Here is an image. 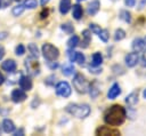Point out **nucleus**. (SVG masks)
I'll return each mask as SVG.
<instances>
[{"label": "nucleus", "mask_w": 146, "mask_h": 136, "mask_svg": "<svg viewBox=\"0 0 146 136\" xmlns=\"http://www.w3.org/2000/svg\"><path fill=\"white\" fill-rule=\"evenodd\" d=\"M67 56H68L70 62H72V63H73V62H76L78 64L83 65L84 62H86V56H84L82 53L75 51V50H73V49H68V50H67Z\"/></svg>", "instance_id": "0eeeda50"}, {"label": "nucleus", "mask_w": 146, "mask_h": 136, "mask_svg": "<svg viewBox=\"0 0 146 136\" xmlns=\"http://www.w3.org/2000/svg\"><path fill=\"white\" fill-rule=\"evenodd\" d=\"M48 2H49V0H40V3H41V6H46Z\"/></svg>", "instance_id": "c03bdc74"}, {"label": "nucleus", "mask_w": 146, "mask_h": 136, "mask_svg": "<svg viewBox=\"0 0 146 136\" xmlns=\"http://www.w3.org/2000/svg\"><path fill=\"white\" fill-rule=\"evenodd\" d=\"M41 53H42V56L44 57V59L47 62L48 61H56L59 57V50H58V48L55 47L54 45L49 43V42L42 45Z\"/></svg>", "instance_id": "7ed1b4c3"}, {"label": "nucleus", "mask_w": 146, "mask_h": 136, "mask_svg": "<svg viewBox=\"0 0 146 136\" xmlns=\"http://www.w3.org/2000/svg\"><path fill=\"white\" fill-rule=\"evenodd\" d=\"M124 62L127 64L128 67H135L138 62H139V54L138 51H132V53H129L124 56Z\"/></svg>", "instance_id": "6e6552de"}, {"label": "nucleus", "mask_w": 146, "mask_h": 136, "mask_svg": "<svg viewBox=\"0 0 146 136\" xmlns=\"http://www.w3.org/2000/svg\"><path fill=\"white\" fill-rule=\"evenodd\" d=\"M14 135L15 136H23L24 135V128H19V129H17L16 131H14Z\"/></svg>", "instance_id": "4c0bfd02"}, {"label": "nucleus", "mask_w": 146, "mask_h": 136, "mask_svg": "<svg viewBox=\"0 0 146 136\" xmlns=\"http://www.w3.org/2000/svg\"><path fill=\"white\" fill-rule=\"evenodd\" d=\"M1 128H2V130L5 131V133H7V134H10V133H14L15 131V123L13 122V120H10V119H5L3 121H2V125H1Z\"/></svg>", "instance_id": "f3484780"}, {"label": "nucleus", "mask_w": 146, "mask_h": 136, "mask_svg": "<svg viewBox=\"0 0 146 136\" xmlns=\"http://www.w3.org/2000/svg\"><path fill=\"white\" fill-rule=\"evenodd\" d=\"M96 135H120V131L117 129L112 128V126H100L96 129Z\"/></svg>", "instance_id": "9b49d317"}, {"label": "nucleus", "mask_w": 146, "mask_h": 136, "mask_svg": "<svg viewBox=\"0 0 146 136\" xmlns=\"http://www.w3.org/2000/svg\"><path fill=\"white\" fill-rule=\"evenodd\" d=\"M23 5H24V7L27 8V9H34V8L38 7L39 2H38L36 0H24V1H23Z\"/></svg>", "instance_id": "c85d7f7f"}, {"label": "nucleus", "mask_w": 146, "mask_h": 136, "mask_svg": "<svg viewBox=\"0 0 146 136\" xmlns=\"http://www.w3.org/2000/svg\"><path fill=\"white\" fill-rule=\"evenodd\" d=\"M100 9V1L99 0H92L88 7H87V14L89 16H95Z\"/></svg>", "instance_id": "f8f14e48"}, {"label": "nucleus", "mask_w": 146, "mask_h": 136, "mask_svg": "<svg viewBox=\"0 0 146 136\" xmlns=\"http://www.w3.org/2000/svg\"><path fill=\"white\" fill-rule=\"evenodd\" d=\"M40 16H41V18H44V17H47L48 16V9H43L41 13H40Z\"/></svg>", "instance_id": "a19ab883"}, {"label": "nucleus", "mask_w": 146, "mask_h": 136, "mask_svg": "<svg viewBox=\"0 0 146 136\" xmlns=\"http://www.w3.org/2000/svg\"><path fill=\"white\" fill-rule=\"evenodd\" d=\"M103 63V55L99 53V51H96L92 54V57H91V64L92 66H100Z\"/></svg>", "instance_id": "4be33fe9"}, {"label": "nucleus", "mask_w": 146, "mask_h": 136, "mask_svg": "<svg viewBox=\"0 0 146 136\" xmlns=\"http://www.w3.org/2000/svg\"><path fill=\"white\" fill-rule=\"evenodd\" d=\"M98 38H99L103 42H107L108 39H110V33H108V31H107L106 29H102L100 32L98 33Z\"/></svg>", "instance_id": "c756f323"}, {"label": "nucleus", "mask_w": 146, "mask_h": 136, "mask_svg": "<svg viewBox=\"0 0 146 136\" xmlns=\"http://www.w3.org/2000/svg\"><path fill=\"white\" fill-rule=\"evenodd\" d=\"M10 98H11V101L14 103H22V102H24L27 98V95H26L25 90H23L22 88H19V89H14L11 91Z\"/></svg>", "instance_id": "1a4fd4ad"}, {"label": "nucleus", "mask_w": 146, "mask_h": 136, "mask_svg": "<svg viewBox=\"0 0 146 136\" xmlns=\"http://www.w3.org/2000/svg\"><path fill=\"white\" fill-rule=\"evenodd\" d=\"M16 66H17V65H16V62H15L14 59H6V61L2 62V64H1V69H2L3 71L8 72V73L15 72Z\"/></svg>", "instance_id": "4468645a"}, {"label": "nucleus", "mask_w": 146, "mask_h": 136, "mask_svg": "<svg viewBox=\"0 0 146 136\" xmlns=\"http://www.w3.org/2000/svg\"><path fill=\"white\" fill-rule=\"evenodd\" d=\"M0 134H1V128H0Z\"/></svg>", "instance_id": "09e8293b"}, {"label": "nucleus", "mask_w": 146, "mask_h": 136, "mask_svg": "<svg viewBox=\"0 0 146 136\" xmlns=\"http://www.w3.org/2000/svg\"><path fill=\"white\" fill-rule=\"evenodd\" d=\"M54 80H56V77L52 74V75H49L47 79H46V81H44V83L46 85H48V86H54L55 85V81Z\"/></svg>", "instance_id": "f704fd0d"}, {"label": "nucleus", "mask_w": 146, "mask_h": 136, "mask_svg": "<svg viewBox=\"0 0 146 136\" xmlns=\"http://www.w3.org/2000/svg\"><path fill=\"white\" fill-rule=\"evenodd\" d=\"M5 54H6V50H5V48H3V46L2 45H0V61L3 58V56H5Z\"/></svg>", "instance_id": "58836bf2"}, {"label": "nucleus", "mask_w": 146, "mask_h": 136, "mask_svg": "<svg viewBox=\"0 0 146 136\" xmlns=\"http://www.w3.org/2000/svg\"><path fill=\"white\" fill-rule=\"evenodd\" d=\"M55 91H56V95L57 96L63 97V98H67V97L71 96L72 89H71V86H70L68 82H66V81H59L55 86Z\"/></svg>", "instance_id": "423d86ee"}, {"label": "nucleus", "mask_w": 146, "mask_h": 136, "mask_svg": "<svg viewBox=\"0 0 146 136\" xmlns=\"http://www.w3.org/2000/svg\"><path fill=\"white\" fill-rule=\"evenodd\" d=\"M90 73H94V74H99L102 73V67L100 66H92V65H89L88 66Z\"/></svg>", "instance_id": "72a5a7b5"}, {"label": "nucleus", "mask_w": 146, "mask_h": 136, "mask_svg": "<svg viewBox=\"0 0 146 136\" xmlns=\"http://www.w3.org/2000/svg\"><path fill=\"white\" fill-rule=\"evenodd\" d=\"M145 41H146V37H145Z\"/></svg>", "instance_id": "3c124183"}, {"label": "nucleus", "mask_w": 146, "mask_h": 136, "mask_svg": "<svg viewBox=\"0 0 146 136\" xmlns=\"http://www.w3.org/2000/svg\"><path fill=\"white\" fill-rule=\"evenodd\" d=\"M24 10H25V7H24V5H23V3H22V5H17V6H15V7L13 8L11 14H13L14 16L18 17V16H21V15L24 13Z\"/></svg>", "instance_id": "bb28decb"}, {"label": "nucleus", "mask_w": 146, "mask_h": 136, "mask_svg": "<svg viewBox=\"0 0 146 136\" xmlns=\"http://www.w3.org/2000/svg\"><path fill=\"white\" fill-rule=\"evenodd\" d=\"M72 16L76 21H80L82 18V16H83V9H82V7L79 3L73 5V7H72Z\"/></svg>", "instance_id": "a211bd4d"}, {"label": "nucleus", "mask_w": 146, "mask_h": 136, "mask_svg": "<svg viewBox=\"0 0 146 136\" xmlns=\"http://www.w3.org/2000/svg\"><path fill=\"white\" fill-rule=\"evenodd\" d=\"M145 46H146V41H145V39H143V38H136V39H133L132 45H131L132 49H133L135 51H138V53L141 51V50H144Z\"/></svg>", "instance_id": "2eb2a0df"}, {"label": "nucleus", "mask_w": 146, "mask_h": 136, "mask_svg": "<svg viewBox=\"0 0 146 136\" xmlns=\"http://www.w3.org/2000/svg\"><path fill=\"white\" fill-rule=\"evenodd\" d=\"M73 87L79 94H86L89 89V82L87 81L86 77L81 73H75L73 78Z\"/></svg>", "instance_id": "20e7f679"}, {"label": "nucleus", "mask_w": 146, "mask_h": 136, "mask_svg": "<svg viewBox=\"0 0 146 136\" xmlns=\"http://www.w3.org/2000/svg\"><path fill=\"white\" fill-rule=\"evenodd\" d=\"M79 43H80V38L78 35H72L67 40V47H68V49H74L76 46H79Z\"/></svg>", "instance_id": "b1692460"}, {"label": "nucleus", "mask_w": 146, "mask_h": 136, "mask_svg": "<svg viewBox=\"0 0 146 136\" xmlns=\"http://www.w3.org/2000/svg\"><path fill=\"white\" fill-rule=\"evenodd\" d=\"M24 65H25V69H26V72L30 77H35L40 73V63L38 61V58L35 57H27L24 62Z\"/></svg>", "instance_id": "39448f33"}, {"label": "nucleus", "mask_w": 146, "mask_h": 136, "mask_svg": "<svg viewBox=\"0 0 146 136\" xmlns=\"http://www.w3.org/2000/svg\"><path fill=\"white\" fill-rule=\"evenodd\" d=\"M145 3H146V0H141L140 6H139V9H143V8H144V6H145Z\"/></svg>", "instance_id": "37998d69"}, {"label": "nucleus", "mask_w": 146, "mask_h": 136, "mask_svg": "<svg viewBox=\"0 0 146 136\" xmlns=\"http://www.w3.org/2000/svg\"><path fill=\"white\" fill-rule=\"evenodd\" d=\"M125 103L130 106H133L138 103V91H132L125 97Z\"/></svg>", "instance_id": "412c9836"}, {"label": "nucleus", "mask_w": 146, "mask_h": 136, "mask_svg": "<svg viewBox=\"0 0 146 136\" xmlns=\"http://www.w3.org/2000/svg\"><path fill=\"white\" fill-rule=\"evenodd\" d=\"M127 118V110L119 104L110 106L104 113V121L106 125L112 127H117L124 122Z\"/></svg>", "instance_id": "f257e3e1"}, {"label": "nucleus", "mask_w": 146, "mask_h": 136, "mask_svg": "<svg viewBox=\"0 0 146 136\" xmlns=\"http://www.w3.org/2000/svg\"><path fill=\"white\" fill-rule=\"evenodd\" d=\"M60 29L65 33H67V34H72L74 32V27H73V25L71 23H64V24H62L60 25Z\"/></svg>", "instance_id": "7c9ffc66"}, {"label": "nucleus", "mask_w": 146, "mask_h": 136, "mask_svg": "<svg viewBox=\"0 0 146 136\" xmlns=\"http://www.w3.org/2000/svg\"><path fill=\"white\" fill-rule=\"evenodd\" d=\"M62 72H63V74L66 75V77L72 75V74L75 72V69H74V65L72 64V62H71V63H67V64H64V65H63V69H62Z\"/></svg>", "instance_id": "5701e85b"}, {"label": "nucleus", "mask_w": 146, "mask_h": 136, "mask_svg": "<svg viewBox=\"0 0 146 136\" xmlns=\"http://www.w3.org/2000/svg\"><path fill=\"white\" fill-rule=\"evenodd\" d=\"M81 34H82V43H81V46L83 48H87L89 46L90 41H91V31L89 29H86V30L82 31Z\"/></svg>", "instance_id": "aec40b11"}, {"label": "nucleus", "mask_w": 146, "mask_h": 136, "mask_svg": "<svg viewBox=\"0 0 146 136\" xmlns=\"http://www.w3.org/2000/svg\"><path fill=\"white\" fill-rule=\"evenodd\" d=\"M71 8H72L71 0H60L59 1V13L62 15H66Z\"/></svg>", "instance_id": "6ab92c4d"}, {"label": "nucleus", "mask_w": 146, "mask_h": 136, "mask_svg": "<svg viewBox=\"0 0 146 136\" xmlns=\"http://www.w3.org/2000/svg\"><path fill=\"white\" fill-rule=\"evenodd\" d=\"M125 38V31L122 29H116L114 32V40L115 41H121Z\"/></svg>", "instance_id": "cd10ccee"}, {"label": "nucleus", "mask_w": 146, "mask_h": 136, "mask_svg": "<svg viewBox=\"0 0 146 136\" xmlns=\"http://www.w3.org/2000/svg\"><path fill=\"white\" fill-rule=\"evenodd\" d=\"M141 64H143V66H146V49L144 50V53H143V56H141Z\"/></svg>", "instance_id": "ea45409f"}, {"label": "nucleus", "mask_w": 146, "mask_h": 136, "mask_svg": "<svg viewBox=\"0 0 146 136\" xmlns=\"http://www.w3.org/2000/svg\"><path fill=\"white\" fill-rule=\"evenodd\" d=\"M113 1H116V0H113Z\"/></svg>", "instance_id": "603ef678"}, {"label": "nucleus", "mask_w": 146, "mask_h": 136, "mask_svg": "<svg viewBox=\"0 0 146 136\" xmlns=\"http://www.w3.org/2000/svg\"><path fill=\"white\" fill-rule=\"evenodd\" d=\"M18 85H19V88H22L25 91L31 90L33 87V82L30 75H21L18 80Z\"/></svg>", "instance_id": "9d476101"}, {"label": "nucleus", "mask_w": 146, "mask_h": 136, "mask_svg": "<svg viewBox=\"0 0 146 136\" xmlns=\"http://www.w3.org/2000/svg\"><path fill=\"white\" fill-rule=\"evenodd\" d=\"M14 1H17V2H18V1H21V0H14Z\"/></svg>", "instance_id": "de8ad7c7"}, {"label": "nucleus", "mask_w": 146, "mask_h": 136, "mask_svg": "<svg viewBox=\"0 0 146 136\" xmlns=\"http://www.w3.org/2000/svg\"><path fill=\"white\" fill-rule=\"evenodd\" d=\"M120 18L123 21V22H125V23H128V24H130L131 23V14H130V11H128V10H125V9H122L121 11H120Z\"/></svg>", "instance_id": "393cba45"}, {"label": "nucleus", "mask_w": 146, "mask_h": 136, "mask_svg": "<svg viewBox=\"0 0 146 136\" xmlns=\"http://www.w3.org/2000/svg\"><path fill=\"white\" fill-rule=\"evenodd\" d=\"M47 63H48V66H49L51 70H55V69L58 67V62H56V61H48Z\"/></svg>", "instance_id": "c9c22d12"}, {"label": "nucleus", "mask_w": 146, "mask_h": 136, "mask_svg": "<svg viewBox=\"0 0 146 136\" xmlns=\"http://www.w3.org/2000/svg\"><path fill=\"white\" fill-rule=\"evenodd\" d=\"M89 30L92 32V33H95V34H98L99 32H100V26L99 25H97V24H95V23H90L89 24Z\"/></svg>", "instance_id": "2f4dec72"}, {"label": "nucleus", "mask_w": 146, "mask_h": 136, "mask_svg": "<svg viewBox=\"0 0 146 136\" xmlns=\"http://www.w3.org/2000/svg\"><path fill=\"white\" fill-rule=\"evenodd\" d=\"M78 1H79V2H80V1H84V0H78Z\"/></svg>", "instance_id": "49530a36"}, {"label": "nucleus", "mask_w": 146, "mask_h": 136, "mask_svg": "<svg viewBox=\"0 0 146 136\" xmlns=\"http://www.w3.org/2000/svg\"><path fill=\"white\" fill-rule=\"evenodd\" d=\"M15 53H16L17 56H22V55L25 53V47H24L22 43H19L18 46H16V48H15Z\"/></svg>", "instance_id": "473e14b6"}, {"label": "nucleus", "mask_w": 146, "mask_h": 136, "mask_svg": "<svg viewBox=\"0 0 146 136\" xmlns=\"http://www.w3.org/2000/svg\"><path fill=\"white\" fill-rule=\"evenodd\" d=\"M88 93H89V95H90L91 98H96V97L100 94V89H99V83H98V81H94V82L89 83Z\"/></svg>", "instance_id": "dca6fc26"}, {"label": "nucleus", "mask_w": 146, "mask_h": 136, "mask_svg": "<svg viewBox=\"0 0 146 136\" xmlns=\"http://www.w3.org/2000/svg\"><path fill=\"white\" fill-rule=\"evenodd\" d=\"M120 94H121V87H120V85L117 82H114L111 86V88L108 89V91H107V98L108 99H114Z\"/></svg>", "instance_id": "ddd939ff"}, {"label": "nucleus", "mask_w": 146, "mask_h": 136, "mask_svg": "<svg viewBox=\"0 0 146 136\" xmlns=\"http://www.w3.org/2000/svg\"><path fill=\"white\" fill-rule=\"evenodd\" d=\"M143 97L146 99V89H144V91H143Z\"/></svg>", "instance_id": "a18cd8bd"}, {"label": "nucleus", "mask_w": 146, "mask_h": 136, "mask_svg": "<svg viewBox=\"0 0 146 136\" xmlns=\"http://www.w3.org/2000/svg\"><path fill=\"white\" fill-rule=\"evenodd\" d=\"M3 82H5V77H3V74L0 72V86H1Z\"/></svg>", "instance_id": "79ce46f5"}, {"label": "nucleus", "mask_w": 146, "mask_h": 136, "mask_svg": "<svg viewBox=\"0 0 146 136\" xmlns=\"http://www.w3.org/2000/svg\"><path fill=\"white\" fill-rule=\"evenodd\" d=\"M0 7H1V1H0Z\"/></svg>", "instance_id": "8fccbe9b"}, {"label": "nucleus", "mask_w": 146, "mask_h": 136, "mask_svg": "<svg viewBox=\"0 0 146 136\" xmlns=\"http://www.w3.org/2000/svg\"><path fill=\"white\" fill-rule=\"evenodd\" d=\"M65 110H66V112H68L70 114H72L75 118H79V119L87 118L91 112L90 106L88 104H78V103L68 104Z\"/></svg>", "instance_id": "f03ea898"}, {"label": "nucleus", "mask_w": 146, "mask_h": 136, "mask_svg": "<svg viewBox=\"0 0 146 136\" xmlns=\"http://www.w3.org/2000/svg\"><path fill=\"white\" fill-rule=\"evenodd\" d=\"M137 0H124V3L127 7H135Z\"/></svg>", "instance_id": "e433bc0d"}, {"label": "nucleus", "mask_w": 146, "mask_h": 136, "mask_svg": "<svg viewBox=\"0 0 146 136\" xmlns=\"http://www.w3.org/2000/svg\"><path fill=\"white\" fill-rule=\"evenodd\" d=\"M27 49H29V51H30V56L35 57V58H38V57H39V55H40V54H39L38 46H36L35 43H29Z\"/></svg>", "instance_id": "a878e982"}]
</instances>
